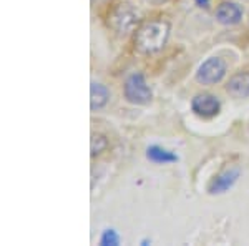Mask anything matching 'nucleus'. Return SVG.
<instances>
[{
  "instance_id": "nucleus-5",
  "label": "nucleus",
  "mask_w": 249,
  "mask_h": 246,
  "mask_svg": "<svg viewBox=\"0 0 249 246\" xmlns=\"http://www.w3.org/2000/svg\"><path fill=\"white\" fill-rule=\"evenodd\" d=\"M191 110L195 115L201 116V118H213L219 114L221 102L216 95L211 94H198L193 96L191 100Z\"/></svg>"
},
{
  "instance_id": "nucleus-1",
  "label": "nucleus",
  "mask_w": 249,
  "mask_h": 246,
  "mask_svg": "<svg viewBox=\"0 0 249 246\" xmlns=\"http://www.w3.org/2000/svg\"><path fill=\"white\" fill-rule=\"evenodd\" d=\"M171 25L168 20L153 19L142 22L135 30L133 45L142 55H155L161 52L170 38Z\"/></svg>"
},
{
  "instance_id": "nucleus-7",
  "label": "nucleus",
  "mask_w": 249,
  "mask_h": 246,
  "mask_svg": "<svg viewBox=\"0 0 249 246\" xmlns=\"http://www.w3.org/2000/svg\"><path fill=\"white\" fill-rule=\"evenodd\" d=\"M216 20L221 23V25H236V23L241 22L243 19V9L234 2H221L218 7H216Z\"/></svg>"
},
{
  "instance_id": "nucleus-8",
  "label": "nucleus",
  "mask_w": 249,
  "mask_h": 246,
  "mask_svg": "<svg viewBox=\"0 0 249 246\" xmlns=\"http://www.w3.org/2000/svg\"><path fill=\"white\" fill-rule=\"evenodd\" d=\"M226 92L232 98H248L249 96V72H238L226 83Z\"/></svg>"
},
{
  "instance_id": "nucleus-6",
  "label": "nucleus",
  "mask_w": 249,
  "mask_h": 246,
  "mask_svg": "<svg viewBox=\"0 0 249 246\" xmlns=\"http://www.w3.org/2000/svg\"><path fill=\"white\" fill-rule=\"evenodd\" d=\"M239 178V170L238 168H230V170L221 171L219 175H216L214 178L208 185V193L210 195H221L226 193L228 189H231L236 185V181Z\"/></svg>"
},
{
  "instance_id": "nucleus-4",
  "label": "nucleus",
  "mask_w": 249,
  "mask_h": 246,
  "mask_svg": "<svg viewBox=\"0 0 249 246\" xmlns=\"http://www.w3.org/2000/svg\"><path fill=\"white\" fill-rule=\"evenodd\" d=\"M226 62L219 57H210L206 58L196 72V82L201 85H216L226 75Z\"/></svg>"
},
{
  "instance_id": "nucleus-3",
  "label": "nucleus",
  "mask_w": 249,
  "mask_h": 246,
  "mask_svg": "<svg viewBox=\"0 0 249 246\" xmlns=\"http://www.w3.org/2000/svg\"><path fill=\"white\" fill-rule=\"evenodd\" d=\"M123 95L126 102L133 105H148L153 98V92L144 80V75L140 74V72H135L124 80Z\"/></svg>"
},
{
  "instance_id": "nucleus-10",
  "label": "nucleus",
  "mask_w": 249,
  "mask_h": 246,
  "mask_svg": "<svg viewBox=\"0 0 249 246\" xmlns=\"http://www.w3.org/2000/svg\"><path fill=\"white\" fill-rule=\"evenodd\" d=\"M146 158L153 163H158V165H166V163H173V161L178 160V156L175 155L173 151L166 150L163 147H158V145H151L148 147L146 150Z\"/></svg>"
},
{
  "instance_id": "nucleus-13",
  "label": "nucleus",
  "mask_w": 249,
  "mask_h": 246,
  "mask_svg": "<svg viewBox=\"0 0 249 246\" xmlns=\"http://www.w3.org/2000/svg\"><path fill=\"white\" fill-rule=\"evenodd\" d=\"M195 3L199 9H210V0H195Z\"/></svg>"
},
{
  "instance_id": "nucleus-11",
  "label": "nucleus",
  "mask_w": 249,
  "mask_h": 246,
  "mask_svg": "<svg viewBox=\"0 0 249 246\" xmlns=\"http://www.w3.org/2000/svg\"><path fill=\"white\" fill-rule=\"evenodd\" d=\"M108 148V138L105 135H100V133H93L91 135V142H90V150L91 156H98L102 155Z\"/></svg>"
},
{
  "instance_id": "nucleus-15",
  "label": "nucleus",
  "mask_w": 249,
  "mask_h": 246,
  "mask_svg": "<svg viewBox=\"0 0 249 246\" xmlns=\"http://www.w3.org/2000/svg\"><path fill=\"white\" fill-rule=\"evenodd\" d=\"M248 20H249V19H248Z\"/></svg>"
},
{
  "instance_id": "nucleus-2",
  "label": "nucleus",
  "mask_w": 249,
  "mask_h": 246,
  "mask_svg": "<svg viewBox=\"0 0 249 246\" xmlns=\"http://www.w3.org/2000/svg\"><path fill=\"white\" fill-rule=\"evenodd\" d=\"M140 22V14L131 3L120 2L113 5L108 12V27L115 32V34L128 35L130 32L135 30V27Z\"/></svg>"
},
{
  "instance_id": "nucleus-14",
  "label": "nucleus",
  "mask_w": 249,
  "mask_h": 246,
  "mask_svg": "<svg viewBox=\"0 0 249 246\" xmlns=\"http://www.w3.org/2000/svg\"><path fill=\"white\" fill-rule=\"evenodd\" d=\"M155 2H158V3H161V2H166V0H155Z\"/></svg>"
},
{
  "instance_id": "nucleus-12",
  "label": "nucleus",
  "mask_w": 249,
  "mask_h": 246,
  "mask_svg": "<svg viewBox=\"0 0 249 246\" xmlns=\"http://www.w3.org/2000/svg\"><path fill=\"white\" fill-rule=\"evenodd\" d=\"M120 243V236L115 229H105L102 238H100V245L102 246H116Z\"/></svg>"
},
{
  "instance_id": "nucleus-9",
  "label": "nucleus",
  "mask_w": 249,
  "mask_h": 246,
  "mask_svg": "<svg viewBox=\"0 0 249 246\" xmlns=\"http://www.w3.org/2000/svg\"><path fill=\"white\" fill-rule=\"evenodd\" d=\"M108 100H110V90L102 85V83L93 82L90 87V108L93 112L102 110L103 107H107Z\"/></svg>"
}]
</instances>
